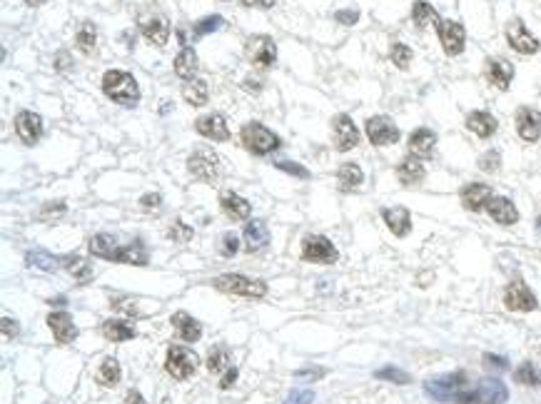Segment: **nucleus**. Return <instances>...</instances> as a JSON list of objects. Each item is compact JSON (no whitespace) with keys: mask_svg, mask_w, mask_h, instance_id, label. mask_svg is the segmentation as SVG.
Instances as JSON below:
<instances>
[{"mask_svg":"<svg viewBox=\"0 0 541 404\" xmlns=\"http://www.w3.org/2000/svg\"><path fill=\"white\" fill-rule=\"evenodd\" d=\"M103 92L118 105H135L140 100V88H137V80L132 78L125 70H108L103 75Z\"/></svg>","mask_w":541,"mask_h":404,"instance_id":"nucleus-1","label":"nucleus"},{"mask_svg":"<svg viewBox=\"0 0 541 404\" xmlns=\"http://www.w3.org/2000/svg\"><path fill=\"white\" fill-rule=\"evenodd\" d=\"M212 285L217 290L227 292V295H239V297H252V300H260V297L267 295V285L262 279H252L245 274H220L215 277Z\"/></svg>","mask_w":541,"mask_h":404,"instance_id":"nucleus-2","label":"nucleus"},{"mask_svg":"<svg viewBox=\"0 0 541 404\" xmlns=\"http://www.w3.org/2000/svg\"><path fill=\"white\" fill-rule=\"evenodd\" d=\"M424 392L437 399V402H456L467 392V375L464 372H454V375H444L439 379H429L424 384Z\"/></svg>","mask_w":541,"mask_h":404,"instance_id":"nucleus-3","label":"nucleus"},{"mask_svg":"<svg viewBox=\"0 0 541 404\" xmlns=\"http://www.w3.org/2000/svg\"><path fill=\"white\" fill-rule=\"evenodd\" d=\"M239 140L252 155H269L279 148V137L260 123H247L239 132Z\"/></svg>","mask_w":541,"mask_h":404,"instance_id":"nucleus-4","label":"nucleus"},{"mask_svg":"<svg viewBox=\"0 0 541 404\" xmlns=\"http://www.w3.org/2000/svg\"><path fill=\"white\" fill-rule=\"evenodd\" d=\"M509 392L504 387V382L499 379H479L474 389H467L462 397L456 399V404H502L507 402Z\"/></svg>","mask_w":541,"mask_h":404,"instance_id":"nucleus-5","label":"nucleus"},{"mask_svg":"<svg viewBox=\"0 0 541 404\" xmlns=\"http://www.w3.org/2000/svg\"><path fill=\"white\" fill-rule=\"evenodd\" d=\"M197 354L192 352V349L188 347H180V344H172L170 349H167V357H165V370L170 377H175V379L185 382L190 379V377L195 375V370H197Z\"/></svg>","mask_w":541,"mask_h":404,"instance_id":"nucleus-6","label":"nucleus"},{"mask_svg":"<svg viewBox=\"0 0 541 404\" xmlns=\"http://www.w3.org/2000/svg\"><path fill=\"white\" fill-rule=\"evenodd\" d=\"M188 170L199 183H215L220 175V158L212 150L199 148L188 158Z\"/></svg>","mask_w":541,"mask_h":404,"instance_id":"nucleus-7","label":"nucleus"},{"mask_svg":"<svg viewBox=\"0 0 541 404\" xmlns=\"http://www.w3.org/2000/svg\"><path fill=\"white\" fill-rule=\"evenodd\" d=\"M245 55L255 68L265 70L277 60V46L269 35H252L245 43Z\"/></svg>","mask_w":541,"mask_h":404,"instance_id":"nucleus-8","label":"nucleus"},{"mask_svg":"<svg viewBox=\"0 0 541 404\" xmlns=\"http://www.w3.org/2000/svg\"><path fill=\"white\" fill-rule=\"evenodd\" d=\"M339 252L330 239L322 235H307L302 239V260L314 262V265H335Z\"/></svg>","mask_w":541,"mask_h":404,"instance_id":"nucleus-9","label":"nucleus"},{"mask_svg":"<svg viewBox=\"0 0 541 404\" xmlns=\"http://www.w3.org/2000/svg\"><path fill=\"white\" fill-rule=\"evenodd\" d=\"M367 137L370 143L377 145V148H387V145H394L399 140V127L394 125L387 115H374V118L367 120Z\"/></svg>","mask_w":541,"mask_h":404,"instance_id":"nucleus-10","label":"nucleus"},{"mask_svg":"<svg viewBox=\"0 0 541 404\" xmlns=\"http://www.w3.org/2000/svg\"><path fill=\"white\" fill-rule=\"evenodd\" d=\"M439 28V43L444 48L447 55H462L464 46H467V33H464V25L456 23V20H442L437 25Z\"/></svg>","mask_w":541,"mask_h":404,"instance_id":"nucleus-11","label":"nucleus"},{"mask_svg":"<svg viewBox=\"0 0 541 404\" xmlns=\"http://www.w3.org/2000/svg\"><path fill=\"white\" fill-rule=\"evenodd\" d=\"M507 43L512 46V50L521 53V55H534L539 50V40L526 30L524 20H519V18H514L507 25Z\"/></svg>","mask_w":541,"mask_h":404,"instance_id":"nucleus-12","label":"nucleus"},{"mask_svg":"<svg viewBox=\"0 0 541 404\" xmlns=\"http://www.w3.org/2000/svg\"><path fill=\"white\" fill-rule=\"evenodd\" d=\"M504 305L512 312H531V309H536V297L526 287V282L514 279L512 285L507 287V292H504Z\"/></svg>","mask_w":541,"mask_h":404,"instance_id":"nucleus-13","label":"nucleus"},{"mask_svg":"<svg viewBox=\"0 0 541 404\" xmlns=\"http://www.w3.org/2000/svg\"><path fill=\"white\" fill-rule=\"evenodd\" d=\"M332 132H335V145L339 153H349L359 145V130L349 115H337L332 120Z\"/></svg>","mask_w":541,"mask_h":404,"instance_id":"nucleus-14","label":"nucleus"},{"mask_svg":"<svg viewBox=\"0 0 541 404\" xmlns=\"http://www.w3.org/2000/svg\"><path fill=\"white\" fill-rule=\"evenodd\" d=\"M15 132L25 145H35L40 137H43V118H40L38 113H30V110L17 113L15 115Z\"/></svg>","mask_w":541,"mask_h":404,"instance_id":"nucleus-15","label":"nucleus"},{"mask_svg":"<svg viewBox=\"0 0 541 404\" xmlns=\"http://www.w3.org/2000/svg\"><path fill=\"white\" fill-rule=\"evenodd\" d=\"M195 130H197L202 137H207V140H212V143H225V140H230L227 123H225L223 115H217V113L197 118V123H195Z\"/></svg>","mask_w":541,"mask_h":404,"instance_id":"nucleus-16","label":"nucleus"},{"mask_svg":"<svg viewBox=\"0 0 541 404\" xmlns=\"http://www.w3.org/2000/svg\"><path fill=\"white\" fill-rule=\"evenodd\" d=\"M517 132L524 143H536L541 137V113L534 108H521L517 113Z\"/></svg>","mask_w":541,"mask_h":404,"instance_id":"nucleus-17","label":"nucleus"},{"mask_svg":"<svg viewBox=\"0 0 541 404\" xmlns=\"http://www.w3.org/2000/svg\"><path fill=\"white\" fill-rule=\"evenodd\" d=\"M140 33L145 35V40H150L153 46L162 48L170 38V23L160 15H143L140 18Z\"/></svg>","mask_w":541,"mask_h":404,"instance_id":"nucleus-18","label":"nucleus"},{"mask_svg":"<svg viewBox=\"0 0 541 404\" xmlns=\"http://www.w3.org/2000/svg\"><path fill=\"white\" fill-rule=\"evenodd\" d=\"M459 197H462V205L467 207V210L472 212H479V210H484L486 205H489V200L494 197L491 195V188L484 183H469L462 188V193H459Z\"/></svg>","mask_w":541,"mask_h":404,"instance_id":"nucleus-19","label":"nucleus"},{"mask_svg":"<svg viewBox=\"0 0 541 404\" xmlns=\"http://www.w3.org/2000/svg\"><path fill=\"white\" fill-rule=\"evenodd\" d=\"M486 80L499 90H509L514 80V65L504 57H489L486 60Z\"/></svg>","mask_w":541,"mask_h":404,"instance_id":"nucleus-20","label":"nucleus"},{"mask_svg":"<svg viewBox=\"0 0 541 404\" xmlns=\"http://www.w3.org/2000/svg\"><path fill=\"white\" fill-rule=\"evenodd\" d=\"M48 327L52 330V335L60 344H70L78 337V327H75L73 317L68 312H52L48 317Z\"/></svg>","mask_w":541,"mask_h":404,"instance_id":"nucleus-21","label":"nucleus"},{"mask_svg":"<svg viewBox=\"0 0 541 404\" xmlns=\"http://www.w3.org/2000/svg\"><path fill=\"white\" fill-rule=\"evenodd\" d=\"M245 250L247 252H260L262 247H267L269 242V230L265 225V220H247L245 222Z\"/></svg>","mask_w":541,"mask_h":404,"instance_id":"nucleus-22","label":"nucleus"},{"mask_svg":"<svg viewBox=\"0 0 541 404\" xmlns=\"http://www.w3.org/2000/svg\"><path fill=\"white\" fill-rule=\"evenodd\" d=\"M434 145H437V135L429 127H416L407 140V148L414 158H429L434 153Z\"/></svg>","mask_w":541,"mask_h":404,"instance_id":"nucleus-23","label":"nucleus"},{"mask_svg":"<svg viewBox=\"0 0 541 404\" xmlns=\"http://www.w3.org/2000/svg\"><path fill=\"white\" fill-rule=\"evenodd\" d=\"M486 212L499 225H514V222H519V210L514 207V202L509 197H491L489 205H486Z\"/></svg>","mask_w":541,"mask_h":404,"instance_id":"nucleus-24","label":"nucleus"},{"mask_svg":"<svg viewBox=\"0 0 541 404\" xmlns=\"http://www.w3.org/2000/svg\"><path fill=\"white\" fill-rule=\"evenodd\" d=\"M172 327L177 330V337L183 342H197L202 337V325L188 312H175L172 314Z\"/></svg>","mask_w":541,"mask_h":404,"instance_id":"nucleus-25","label":"nucleus"},{"mask_svg":"<svg viewBox=\"0 0 541 404\" xmlns=\"http://www.w3.org/2000/svg\"><path fill=\"white\" fill-rule=\"evenodd\" d=\"M382 217H384V222H387V228L392 230V235H397V237L409 235L412 215L407 207H387V210L382 212Z\"/></svg>","mask_w":541,"mask_h":404,"instance_id":"nucleus-26","label":"nucleus"},{"mask_svg":"<svg viewBox=\"0 0 541 404\" xmlns=\"http://www.w3.org/2000/svg\"><path fill=\"white\" fill-rule=\"evenodd\" d=\"M467 127L474 132L477 137H491L496 132V118L486 110H474L467 115Z\"/></svg>","mask_w":541,"mask_h":404,"instance_id":"nucleus-27","label":"nucleus"},{"mask_svg":"<svg viewBox=\"0 0 541 404\" xmlns=\"http://www.w3.org/2000/svg\"><path fill=\"white\" fill-rule=\"evenodd\" d=\"M424 175H427V170H424V165L419 162V158H414V155L405 158L402 162H399V167H397V177H399V183H402V185L422 183Z\"/></svg>","mask_w":541,"mask_h":404,"instance_id":"nucleus-28","label":"nucleus"},{"mask_svg":"<svg viewBox=\"0 0 541 404\" xmlns=\"http://www.w3.org/2000/svg\"><path fill=\"white\" fill-rule=\"evenodd\" d=\"M220 207L230 220H247L250 217V202L245 197H239L237 193H225L220 197Z\"/></svg>","mask_w":541,"mask_h":404,"instance_id":"nucleus-29","label":"nucleus"},{"mask_svg":"<svg viewBox=\"0 0 541 404\" xmlns=\"http://www.w3.org/2000/svg\"><path fill=\"white\" fill-rule=\"evenodd\" d=\"M87 247H90V252L95 257H103V260L118 262L120 245L115 242V237H110V235H95V237H90Z\"/></svg>","mask_w":541,"mask_h":404,"instance_id":"nucleus-30","label":"nucleus"},{"mask_svg":"<svg viewBox=\"0 0 541 404\" xmlns=\"http://www.w3.org/2000/svg\"><path fill=\"white\" fill-rule=\"evenodd\" d=\"M135 335V325H130L125 319H108V322H103V337L110 342H127Z\"/></svg>","mask_w":541,"mask_h":404,"instance_id":"nucleus-31","label":"nucleus"},{"mask_svg":"<svg viewBox=\"0 0 541 404\" xmlns=\"http://www.w3.org/2000/svg\"><path fill=\"white\" fill-rule=\"evenodd\" d=\"M197 53L192 50V48H183V50L177 53L175 57V75L177 78H183V80H195V75H197Z\"/></svg>","mask_w":541,"mask_h":404,"instance_id":"nucleus-32","label":"nucleus"},{"mask_svg":"<svg viewBox=\"0 0 541 404\" xmlns=\"http://www.w3.org/2000/svg\"><path fill=\"white\" fill-rule=\"evenodd\" d=\"M75 46H78V50L83 53V55H92V53H95L97 30L90 20H83V23H80L78 33H75Z\"/></svg>","mask_w":541,"mask_h":404,"instance_id":"nucleus-33","label":"nucleus"},{"mask_svg":"<svg viewBox=\"0 0 541 404\" xmlns=\"http://www.w3.org/2000/svg\"><path fill=\"white\" fill-rule=\"evenodd\" d=\"M412 20H414V25L419 30L429 28V25H439L442 20H439V13L434 11L432 6H429L427 0H416L414 6H412Z\"/></svg>","mask_w":541,"mask_h":404,"instance_id":"nucleus-34","label":"nucleus"},{"mask_svg":"<svg viewBox=\"0 0 541 404\" xmlns=\"http://www.w3.org/2000/svg\"><path fill=\"white\" fill-rule=\"evenodd\" d=\"M95 379H97L100 387H118L120 379H122V370H120L118 359H113V357L103 359V365H100V370H97Z\"/></svg>","mask_w":541,"mask_h":404,"instance_id":"nucleus-35","label":"nucleus"},{"mask_svg":"<svg viewBox=\"0 0 541 404\" xmlns=\"http://www.w3.org/2000/svg\"><path fill=\"white\" fill-rule=\"evenodd\" d=\"M183 97H185V103L195 105V108H199V105H205L207 103V97H210V88H207L205 80H188L183 88Z\"/></svg>","mask_w":541,"mask_h":404,"instance_id":"nucleus-36","label":"nucleus"},{"mask_svg":"<svg viewBox=\"0 0 541 404\" xmlns=\"http://www.w3.org/2000/svg\"><path fill=\"white\" fill-rule=\"evenodd\" d=\"M337 180H339V188L342 190H357L362 185V180H365V172H362V167L357 162H344L339 167V172H337Z\"/></svg>","mask_w":541,"mask_h":404,"instance_id":"nucleus-37","label":"nucleus"},{"mask_svg":"<svg viewBox=\"0 0 541 404\" xmlns=\"http://www.w3.org/2000/svg\"><path fill=\"white\" fill-rule=\"evenodd\" d=\"M118 262L122 265H148V250L143 242H132L127 247H120Z\"/></svg>","mask_w":541,"mask_h":404,"instance_id":"nucleus-38","label":"nucleus"},{"mask_svg":"<svg viewBox=\"0 0 541 404\" xmlns=\"http://www.w3.org/2000/svg\"><path fill=\"white\" fill-rule=\"evenodd\" d=\"M65 267L78 282H87L92 277V265L83 257H65Z\"/></svg>","mask_w":541,"mask_h":404,"instance_id":"nucleus-39","label":"nucleus"},{"mask_svg":"<svg viewBox=\"0 0 541 404\" xmlns=\"http://www.w3.org/2000/svg\"><path fill=\"white\" fill-rule=\"evenodd\" d=\"M28 265L30 267H38V270H45V272H55L57 270V260L52 255H48V252H43V250H33V252H28Z\"/></svg>","mask_w":541,"mask_h":404,"instance_id":"nucleus-40","label":"nucleus"},{"mask_svg":"<svg viewBox=\"0 0 541 404\" xmlns=\"http://www.w3.org/2000/svg\"><path fill=\"white\" fill-rule=\"evenodd\" d=\"M207 370H210L212 375H217V372H223V370H230V349L227 347L212 349L210 357H207Z\"/></svg>","mask_w":541,"mask_h":404,"instance_id":"nucleus-41","label":"nucleus"},{"mask_svg":"<svg viewBox=\"0 0 541 404\" xmlns=\"http://www.w3.org/2000/svg\"><path fill=\"white\" fill-rule=\"evenodd\" d=\"M389 57H392V63L397 65L399 70H407L412 63V48L405 46V43H392L389 48Z\"/></svg>","mask_w":541,"mask_h":404,"instance_id":"nucleus-42","label":"nucleus"},{"mask_svg":"<svg viewBox=\"0 0 541 404\" xmlns=\"http://www.w3.org/2000/svg\"><path fill=\"white\" fill-rule=\"evenodd\" d=\"M514 379H517L519 384H541V372L536 370L531 362H524L521 367H517Z\"/></svg>","mask_w":541,"mask_h":404,"instance_id":"nucleus-43","label":"nucleus"},{"mask_svg":"<svg viewBox=\"0 0 541 404\" xmlns=\"http://www.w3.org/2000/svg\"><path fill=\"white\" fill-rule=\"evenodd\" d=\"M220 25H223V15H207V18H202L199 23H195L192 33H195V38H205L207 33H215Z\"/></svg>","mask_w":541,"mask_h":404,"instance_id":"nucleus-44","label":"nucleus"},{"mask_svg":"<svg viewBox=\"0 0 541 404\" xmlns=\"http://www.w3.org/2000/svg\"><path fill=\"white\" fill-rule=\"evenodd\" d=\"M374 377L377 379H389L394 384H409L412 382V377L405 370H399V367H384V370L374 372Z\"/></svg>","mask_w":541,"mask_h":404,"instance_id":"nucleus-45","label":"nucleus"},{"mask_svg":"<svg viewBox=\"0 0 541 404\" xmlns=\"http://www.w3.org/2000/svg\"><path fill=\"white\" fill-rule=\"evenodd\" d=\"M499 165H502V155L496 153V150H489V153H484L482 158H479V170L496 172L499 170Z\"/></svg>","mask_w":541,"mask_h":404,"instance_id":"nucleus-46","label":"nucleus"},{"mask_svg":"<svg viewBox=\"0 0 541 404\" xmlns=\"http://www.w3.org/2000/svg\"><path fill=\"white\" fill-rule=\"evenodd\" d=\"M167 235L172 237V242H188V239L192 237V228H188L183 220H177V222H172V228Z\"/></svg>","mask_w":541,"mask_h":404,"instance_id":"nucleus-47","label":"nucleus"},{"mask_svg":"<svg viewBox=\"0 0 541 404\" xmlns=\"http://www.w3.org/2000/svg\"><path fill=\"white\" fill-rule=\"evenodd\" d=\"M274 165H277L279 170H285V172H290V175H295V177H302V180H307V177H309L307 167H302L300 162H292V160H279V162H274Z\"/></svg>","mask_w":541,"mask_h":404,"instance_id":"nucleus-48","label":"nucleus"},{"mask_svg":"<svg viewBox=\"0 0 541 404\" xmlns=\"http://www.w3.org/2000/svg\"><path fill=\"white\" fill-rule=\"evenodd\" d=\"M314 392L312 389H292V394L285 399V404H312Z\"/></svg>","mask_w":541,"mask_h":404,"instance_id":"nucleus-49","label":"nucleus"},{"mask_svg":"<svg viewBox=\"0 0 541 404\" xmlns=\"http://www.w3.org/2000/svg\"><path fill=\"white\" fill-rule=\"evenodd\" d=\"M239 250V242H237V237H234L232 232H227V235H223V242H220V252H223L225 257H232L234 252Z\"/></svg>","mask_w":541,"mask_h":404,"instance_id":"nucleus-50","label":"nucleus"},{"mask_svg":"<svg viewBox=\"0 0 541 404\" xmlns=\"http://www.w3.org/2000/svg\"><path fill=\"white\" fill-rule=\"evenodd\" d=\"M337 23H342V25H354L359 20V13L357 11H339L335 15Z\"/></svg>","mask_w":541,"mask_h":404,"instance_id":"nucleus-51","label":"nucleus"},{"mask_svg":"<svg viewBox=\"0 0 541 404\" xmlns=\"http://www.w3.org/2000/svg\"><path fill=\"white\" fill-rule=\"evenodd\" d=\"M17 322L15 319H10V317H3V337L6 340H13V337H17Z\"/></svg>","mask_w":541,"mask_h":404,"instance_id":"nucleus-52","label":"nucleus"},{"mask_svg":"<svg viewBox=\"0 0 541 404\" xmlns=\"http://www.w3.org/2000/svg\"><path fill=\"white\" fill-rule=\"evenodd\" d=\"M160 202H162V197H160L157 193H155V195H145V197L140 200V205H143L145 210H157Z\"/></svg>","mask_w":541,"mask_h":404,"instance_id":"nucleus-53","label":"nucleus"},{"mask_svg":"<svg viewBox=\"0 0 541 404\" xmlns=\"http://www.w3.org/2000/svg\"><path fill=\"white\" fill-rule=\"evenodd\" d=\"M234 379H237V370H234V367H230V370L225 372L223 379H220V389H230L234 384Z\"/></svg>","mask_w":541,"mask_h":404,"instance_id":"nucleus-54","label":"nucleus"},{"mask_svg":"<svg viewBox=\"0 0 541 404\" xmlns=\"http://www.w3.org/2000/svg\"><path fill=\"white\" fill-rule=\"evenodd\" d=\"M484 362L489 367H496V370H507V359L504 357H494V354H484Z\"/></svg>","mask_w":541,"mask_h":404,"instance_id":"nucleus-55","label":"nucleus"},{"mask_svg":"<svg viewBox=\"0 0 541 404\" xmlns=\"http://www.w3.org/2000/svg\"><path fill=\"white\" fill-rule=\"evenodd\" d=\"M295 377H309V379H317V377H325V370L322 367H314V370H300V372H295Z\"/></svg>","mask_w":541,"mask_h":404,"instance_id":"nucleus-56","label":"nucleus"},{"mask_svg":"<svg viewBox=\"0 0 541 404\" xmlns=\"http://www.w3.org/2000/svg\"><path fill=\"white\" fill-rule=\"evenodd\" d=\"M242 6H247V8H272L274 0H242Z\"/></svg>","mask_w":541,"mask_h":404,"instance_id":"nucleus-57","label":"nucleus"},{"mask_svg":"<svg viewBox=\"0 0 541 404\" xmlns=\"http://www.w3.org/2000/svg\"><path fill=\"white\" fill-rule=\"evenodd\" d=\"M125 404H145V399H143V394L137 392V389H130L127 397H125Z\"/></svg>","mask_w":541,"mask_h":404,"instance_id":"nucleus-58","label":"nucleus"},{"mask_svg":"<svg viewBox=\"0 0 541 404\" xmlns=\"http://www.w3.org/2000/svg\"><path fill=\"white\" fill-rule=\"evenodd\" d=\"M55 68H57V70H65V68H68V55H65V53H60V55H57V65H55Z\"/></svg>","mask_w":541,"mask_h":404,"instance_id":"nucleus-59","label":"nucleus"},{"mask_svg":"<svg viewBox=\"0 0 541 404\" xmlns=\"http://www.w3.org/2000/svg\"><path fill=\"white\" fill-rule=\"evenodd\" d=\"M50 212H65V205H63V202H60V205H55V207L48 205L45 210H43V215H50Z\"/></svg>","mask_w":541,"mask_h":404,"instance_id":"nucleus-60","label":"nucleus"},{"mask_svg":"<svg viewBox=\"0 0 541 404\" xmlns=\"http://www.w3.org/2000/svg\"><path fill=\"white\" fill-rule=\"evenodd\" d=\"M25 3H28L30 8H35V6H43V3H45V0H25Z\"/></svg>","mask_w":541,"mask_h":404,"instance_id":"nucleus-61","label":"nucleus"},{"mask_svg":"<svg viewBox=\"0 0 541 404\" xmlns=\"http://www.w3.org/2000/svg\"><path fill=\"white\" fill-rule=\"evenodd\" d=\"M50 305H65V297H55V300H50Z\"/></svg>","mask_w":541,"mask_h":404,"instance_id":"nucleus-62","label":"nucleus"},{"mask_svg":"<svg viewBox=\"0 0 541 404\" xmlns=\"http://www.w3.org/2000/svg\"><path fill=\"white\" fill-rule=\"evenodd\" d=\"M536 228H539V232H541V217H539V220H536Z\"/></svg>","mask_w":541,"mask_h":404,"instance_id":"nucleus-63","label":"nucleus"},{"mask_svg":"<svg viewBox=\"0 0 541 404\" xmlns=\"http://www.w3.org/2000/svg\"><path fill=\"white\" fill-rule=\"evenodd\" d=\"M160 404H172V402H170V399H162V402H160Z\"/></svg>","mask_w":541,"mask_h":404,"instance_id":"nucleus-64","label":"nucleus"}]
</instances>
